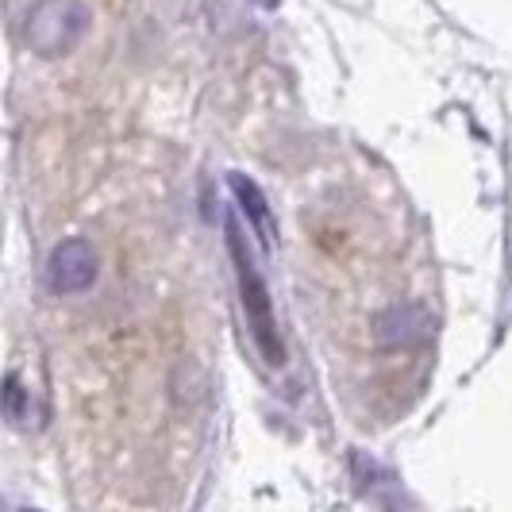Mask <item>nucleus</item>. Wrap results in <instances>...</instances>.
Segmentation results:
<instances>
[{
  "label": "nucleus",
  "mask_w": 512,
  "mask_h": 512,
  "mask_svg": "<svg viewBox=\"0 0 512 512\" xmlns=\"http://www.w3.org/2000/svg\"><path fill=\"white\" fill-rule=\"evenodd\" d=\"M224 235H228V251H231V262H235L239 301H243V312H247V324H251L258 351L266 355L270 366H285V343H282V332H278V316H274V297H270V285H266L262 270H258L255 251L243 239V231L235 228V220L224 224Z\"/></svg>",
  "instance_id": "f257e3e1"
},
{
  "label": "nucleus",
  "mask_w": 512,
  "mask_h": 512,
  "mask_svg": "<svg viewBox=\"0 0 512 512\" xmlns=\"http://www.w3.org/2000/svg\"><path fill=\"white\" fill-rule=\"evenodd\" d=\"M89 8L81 0H35L24 16V43L39 58H62L81 43Z\"/></svg>",
  "instance_id": "f03ea898"
},
{
  "label": "nucleus",
  "mask_w": 512,
  "mask_h": 512,
  "mask_svg": "<svg viewBox=\"0 0 512 512\" xmlns=\"http://www.w3.org/2000/svg\"><path fill=\"white\" fill-rule=\"evenodd\" d=\"M97 251L93 243L85 239H62L51 251V262H47V289L58 293V297H70V293H81L97 282Z\"/></svg>",
  "instance_id": "7ed1b4c3"
},
{
  "label": "nucleus",
  "mask_w": 512,
  "mask_h": 512,
  "mask_svg": "<svg viewBox=\"0 0 512 512\" xmlns=\"http://www.w3.org/2000/svg\"><path fill=\"white\" fill-rule=\"evenodd\" d=\"M424 332H428V324H424V312L416 305L393 308V312H385L382 324H378L382 347H412V343L424 339Z\"/></svg>",
  "instance_id": "20e7f679"
},
{
  "label": "nucleus",
  "mask_w": 512,
  "mask_h": 512,
  "mask_svg": "<svg viewBox=\"0 0 512 512\" xmlns=\"http://www.w3.org/2000/svg\"><path fill=\"white\" fill-rule=\"evenodd\" d=\"M228 185H231V193H235V201H239V208H243V216L255 224L258 235H262V239H274V216H270V205H266L262 189H258L247 174H231Z\"/></svg>",
  "instance_id": "39448f33"
}]
</instances>
